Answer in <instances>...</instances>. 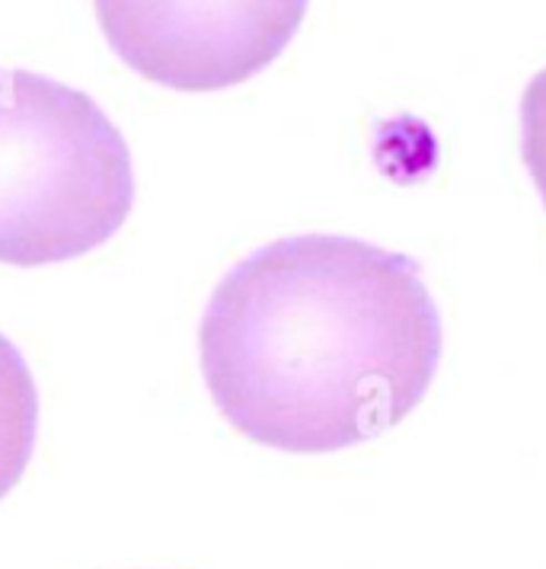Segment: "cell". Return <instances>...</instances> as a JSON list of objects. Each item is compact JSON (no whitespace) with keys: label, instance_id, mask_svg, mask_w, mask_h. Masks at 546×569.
I'll list each match as a JSON object with an SVG mask.
<instances>
[{"label":"cell","instance_id":"6da1fadb","mask_svg":"<svg viewBox=\"0 0 546 569\" xmlns=\"http://www.w3.org/2000/svg\"><path fill=\"white\" fill-rule=\"evenodd\" d=\"M442 313L413 257L301 233L240 259L214 288L202 375L246 439L326 455L377 439L428 393Z\"/></svg>","mask_w":546,"mask_h":569},{"label":"cell","instance_id":"7a4b0ae2","mask_svg":"<svg viewBox=\"0 0 546 569\" xmlns=\"http://www.w3.org/2000/svg\"><path fill=\"white\" fill-rule=\"evenodd\" d=\"M131 206V151L97 100L0 68V262L87 257L115 237Z\"/></svg>","mask_w":546,"mask_h":569},{"label":"cell","instance_id":"3957f363","mask_svg":"<svg viewBox=\"0 0 546 569\" xmlns=\"http://www.w3.org/2000/svg\"><path fill=\"white\" fill-rule=\"evenodd\" d=\"M115 54L141 78L205 93L269 68L307 0H93Z\"/></svg>","mask_w":546,"mask_h":569},{"label":"cell","instance_id":"277c9868","mask_svg":"<svg viewBox=\"0 0 546 569\" xmlns=\"http://www.w3.org/2000/svg\"><path fill=\"white\" fill-rule=\"evenodd\" d=\"M39 439V390L23 352L0 333V499L27 473Z\"/></svg>","mask_w":546,"mask_h":569},{"label":"cell","instance_id":"5b68a950","mask_svg":"<svg viewBox=\"0 0 546 569\" xmlns=\"http://www.w3.org/2000/svg\"><path fill=\"white\" fill-rule=\"evenodd\" d=\"M520 154L546 206V71L527 83L520 100Z\"/></svg>","mask_w":546,"mask_h":569}]
</instances>
